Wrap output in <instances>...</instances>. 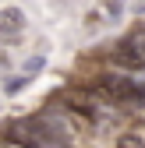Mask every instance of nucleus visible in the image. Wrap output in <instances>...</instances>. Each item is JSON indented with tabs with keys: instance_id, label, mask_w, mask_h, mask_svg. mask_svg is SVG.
I'll return each instance as SVG.
<instances>
[{
	"instance_id": "obj_1",
	"label": "nucleus",
	"mask_w": 145,
	"mask_h": 148,
	"mask_svg": "<svg viewBox=\"0 0 145 148\" xmlns=\"http://www.w3.org/2000/svg\"><path fill=\"white\" fill-rule=\"evenodd\" d=\"M96 88H103L106 95H113L120 102H138V106H145V88L135 85V81H128V78H120V74H103V78L96 81Z\"/></svg>"
},
{
	"instance_id": "obj_2",
	"label": "nucleus",
	"mask_w": 145,
	"mask_h": 148,
	"mask_svg": "<svg viewBox=\"0 0 145 148\" xmlns=\"http://www.w3.org/2000/svg\"><path fill=\"white\" fill-rule=\"evenodd\" d=\"M113 60H117L120 67L142 71V67H145V35H135V39L120 42V46H117V53H113Z\"/></svg>"
},
{
	"instance_id": "obj_3",
	"label": "nucleus",
	"mask_w": 145,
	"mask_h": 148,
	"mask_svg": "<svg viewBox=\"0 0 145 148\" xmlns=\"http://www.w3.org/2000/svg\"><path fill=\"white\" fill-rule=\"evenodd\" d=\"M21 25H25V18L18 14L14 7H7V11H0V39H14V35L21 32Z\"/></svg>"
},
{
	"instance_id": "obj_4",
	"label": "nucleus",
	"mask_w": 145,
	"mask_h": 148,
	"mask_svg": "<svg viewBox=\"0 0 145 148\" xmlns=\"http://www.w3.org/2000/svg\"><path fill=\"white\" fill-rule=\"evenodd\" d=\"M113 148H145V141H142L138 134H120Z\"/></svg>"
}]
</instances>
